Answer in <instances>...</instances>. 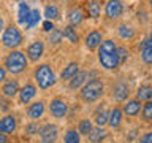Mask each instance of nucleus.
Masks as SVG:
<instances>
[{
	"instance_id": "nucleus-1",
	"label": "nucleus",
	"mask_w": 152,
	"mask_h": 143,
	"mask_svg": "<svg viewBox=\"0 0 152 143\" xmlns=\"http://www.w3.org/2000/svg\"><path fill=\"white\" fill-rule=\"evenodd\" d=\"M98 62L104 70H117L121 64L117 59V45L111 38L102 41L98 46Z\"/></svg>"
},
{
	"instance_id": "nucleus-2",
	"label": "nucleus",
	"mask_w": 152,
	"mask_h": 143,
	"mask_svg": "<svg viewBox=\"0 0 152 143\" xmlns=\"http://www.w3.org/2000/svg\"><path fill=\"white\" fill-rule=\"evenodd\" d=\"M3 67L7 69L8 73H11L14 76L24 73L28 67V59H27L26 52H22L19 49H11L7 54V57H5Z\"/></svg>"
},
{
	"instance_id": "nucleus-3",
	"label": "nucleus",
	"mask_w": 152,
	"mask_h": 143,
	"mask_svg": "<svg viewBox=\"0 0 152 143\" xmlns=\"http://www.w3.org/2000/svg\"><path fill=\"white\" fill-rule=\"evenodd\" d=\"M104 95V83L100 78H92L79 89V97L84 103L98 102Z\"/></svg>"
},
{
	"instance_id": "nucleus-4",
	"label": "nucleus",
	"mask_w": 152,
	"mask_h": 143,
	"mask_svg": "<svg viewBox=\"0 0 152 143\" xmlns=\"http://www.w3.org/2000/svg\"><path fill=\"white\" fill-rule=\"evenodd\" d=\"M33 80L37 83V88H40L41 91H48L52 86H56L57 83V76L56 72L52 70V67L49 64H40L33 72Z\"/></svg>"
},
{
	"instance_id": "nucleus-5",
	"label": "nucleus",
	"mask_w": 152,
	"mask_h": 143,
	"mask_svg": "<svg viewBox=\"0 0 152 143\" xmlns=\"http://www.w3.org/2000/svg\"><path fill=\"white\" fill-rule=\"evenodd\" d=\"M22 43V32L19 30L18 26H8L3 29L2 33V45L8 49H16Z\"/></svg>"
},
{
	"instance_id": "nucleus-6",
	"label": "nucleus",
	"mask_w": 152,
	"mask_h": 143,
	"mask_svg": "<svg viewBox=\"0 0 152 143\" xmlns=\"http://www.w3.org/2000/svg\"><path fill=\"white\" fill-rule=\"evenodd\" d=\"M37 135L40 143H57V140H59V127L56 124L46 122L40 126V130H38Z\"/></svg>"
},
{
	"instance_id": "nucleus-7",
	"label": "nucleus",
	"mask_w": 152,
	"mask_h": 143,
	"mask_svg": "<svg viewBox=\"0 0 152 143\" xmlns=\"http://www.w3.org/2000/svg\"><path fill=\"white\" fill-rule=\"evenodd\" d=\"M48 110H49L51 116L57 118V119H64L68 114V103L66 100H64L62 97H54L48 105Z\"/></svg>"
},
{
	"instance_id": "nucleus-8",
	"label": "nucleus",
	"mask_w": 152,
	"mask_h": 143,
	"mask_svg": "<svg viewBox=\"0 0 152 143\" xmlns=\"http://www.w3.org/2000/svg\"><path fill=\"white\" fill-rule=\"evenodd\" d=\"M97 73L95 72H87V70H79L78 73H76L73 78H71L70 81H68V88L71 89V91H79L83 86L87 83L89 80H92V78H97L95 76Z\"/></svg>"
},
{
	"instance_id": "nucleus-9",
	"label": "nucleus",
	"mask_w": 152,
	"mask_h": 143,
	"mask_svg": "<svg viewBox=\"0 0 152 143\" xmlns=\"http://www.w3.org/2000/svg\"><path fill=\"white\" fill-rule=\"evenodd\" d=\"M37 92H38V88L33 83H26L22 86L21 89H19L18 92V99H19V103L21 105H28L33 102V99L37 97Z\"/></svg>"
},
{
	"instance_id": "nucleus-10",
	"label": "nucleus",
	"mask_w": 152,
	"mask_h": 143,
	"mask_svg": "<svg viewBox=\"0 0 152 143\" xmlns=\"http://www.w3.org/2000/svg\"><path fill=\"white\" fill-rule=\"evenodd\" d=\"M111 95L119 103H124L125 100H128V95H130V86H128V83L124 80H119L117 83L113 86Z\"/></svg>"
},
{
	"instance_id": "nucleus-11",
	"label": "nucleus",
	"mask_w": 152,
	"mask_h": 143,
	"mask_svg": "<svg viewBox=\"0 0 152 143\" xmlns=\"http://www.w3.org/2000/svg\"><path fill=\"white\" fill-rule=\"evenodd\" d=\"M46 113V103L45 100H35V102L27 105V118L30 121H40Z\"/></svg>"
},
{
	"instance_id": "nucleus-12",
	"label": "nucleus",
	"mask_w": 152,
	"mask_h": 143,
	"mask_svg": "<svg viewBox=\"0 0 152 143\" xmlns=\"http://www.w3.org/2000/svg\"><path fill=\"white\" fill-rule=\"evenodd\" d=\"M18 129V119L14 114L7 113L3 116H0V132L5 133V135H11V133L16 132Z\"/></svg>"
},
{
	"instance_id": "nucleus-13",
	"label": "nucleus",
	"mask_w": 152,
	"mask_h": 143,
	"mask_svg": "<svg viewBox=\"0 0 152 143\" xmlns=\"http://www.w3.org/2000/svg\"><path fill=\"white\" fill-rule=\"evenodd\" d=\"M43 54H45V43L41 40H35L27 46L26 56L30 62H38L43 57Z\"/></svg>"
},
{
	"instance_id": "nucleus-14",
	"label": "nucleus",
	"mask_w": 152,
	"mask_h": 143,
	"mask_svg": "<svg viewBox=\"0 0 152 143\" xmlns=\"http://www.w3.org/2000/svg\"><path fill=\"white\" fill-rule=\"evenodd\" d=\"M124 14V3L121 0H108L104 5V16L108 19H119Z\"/></svg>"
},
{
	"instance_id": "nucleus-15",
	"label": "nucleus",
	"mask_w": 152,
	"mask_h": 143,
	"mask_svg": "<svg viewBox=\"0 0 152 143\" xmlns=\"http://www.w3.org/2000/svg\"><path fill=\"white\" fill-rule=\"evenodd\" d=\"M19 89H21V86H19V81L16 78H11V80H7L5 83L2 84V88H0V94H2V97L11 100L18 95Z\"/></svg>"
},
{
	"instance_id": "nucleus-16",
	"label": "nucleus",
	"mask_w": 152,
	"mask_h": 143,
	"mask_svg": "<svg viewBox=\"0 0 152 143\" xmlns=\"http://www.w3.org/2000/svg\"><path fill=\"white\" fill-rule=\"evenodd\" d=\"M141 107H142V103L138 99H128V100L124 102L121 110H122L124 116H127V118H136L138 114L141 113Z\"/></svg>"
},
{
	"instance_id": "nucleus-17",
	"label": "nucleus",
	"mask_w": 152,
	"mask_h": 143,
	"mask_svg": "<svg viewBox=\"0 0 152 143\" xmlns=\"http://www.w3.org/2000/svg\"><path fill=\"white\" fill-rule=\"evenodd\" d=\"M124 122V113L121 107H114L109 110V118H108V127L113 130H117Z\"/></svg>"
},
{
	"instance_id": "nucleus-18",
	"label": "nucleus",
	"mask_w": 152,
	"mask_h": 143,
	"mask_svg": "<svg viewBox=\"0 0 152 143\" xmlns=\"http://www.w3.org/2000/svg\"><path fill=\"white\" fill-rule=\"evenodd\" d=\"M102 41H103V35H102V32H98V30H92V32H89L87 35H86V48H87L89 51H95V49H98V46L102 45Z\"/></svg>"
},
{
	"instance_id": "nucleus-19",
	"label": "nucleus",
	"mask_w": 152,
	"mask_h": 143,
	"mask_svg": "<svg viewBox=\"0 0 152 143\" xmlns=\"http://www.w3.org/2000/svg\"><path fill=\"white\" fill-rule=\"evenodd\" d=\"M108 118H109V110L103 108V107H98L94 113V121L92 122L97 127H104V126H108Z\"/></svg>"
},
{
	"instance_id": "nucleus-20",
	"label": "nucleus",
	"mask_w": 152,
	"mask_h": 143,
	"mask_svg": "<svg viewBox=\"0 0 152 143\" xmlns=\"http://www.w3.org/2000/svg\"><path fill=\"white\" fill-rule=\"evenodd\" d=\"M78 72H79V64L78 62H68L60 72V80L62 81H70Z\"/></svg>"
},
{
	"instance_id": "nucleus-21",
	"label": "nucleus",
	"mask_w": 152,
	"mask_h": 143,
	"mask_svg": "<svg viewBox=\"0 0 152 143\" xmlns=\"http://www.w3.org/2000/svg\"><path fill=\"white\" fill-rule=\"evenodd\" d=\"M106 137H108V130H106V129L95 126L92 130H90V133L87 135V140L90 143H102Z\"/></svg>"
},
{
	"instance_id": "nucleus-22",
	"label": "nucleus",
	"mask_w": 152,
	"mask_h": 143,
	"mask_svg": "<svg viewBox=\"0 0 152 143\" xmlns=\"http://www.w3.org/2000/svg\"><path fill=\"white\" fill-rule=\"evenodd\" d=\"M135 99H138L140 102H149L152 100V86L151 84H141L140 88L136 89V95Z\"/></svg>"
},
{
	"instance_id": "nucleus-23",
	"label": "nucleus",
	"mask_w": 152,
	"mask_h": 143,
	"mask_svg": "<svg viewBox=\"0 0 152 143\" xmlns=\"http://www.w3.org/2000/svg\"><path fill=\"white\" fill-rule=\"evenodd\" d=\"M30 7H28L27 3L21 2L18 7V24L19 26H26L27 21H28V16H30Z\"/></svg>"
},
{
	"instance_id": "nucleus-24",
	"label": "nucleus",
	"mask_w": 152,
	"mask_h": 143,
	"mask_svg": "<svg viewBox=\"0 0 152 143\" xmlns=\"http://www.w3.org/2000/svg\"><path fill=\"white\" fill-rule=\"evenodd\" d=\"M117 35H119V38L128 41V40H132V38H135L136 32H135V29L127 26V24H121V26L117 27Z\"/></svg>"
},
{
	"instance_id": "nucleus-25",
	"label": "nucleus",
	"mask_w": 152,
	"mask_h": 143,
	"mask_svg": "<svg viewBox=\"0 0 152 143\" xmlns=\"http://www.w3.org/2000/svg\"><path fill=\"white\" fill-rule=\"evenodd\" d=\"M62 35H64V38H66L70 43H73V45H78V41H79V35H78V32H76V27L75 26H66L64 27V30H62Z\"/></svg>"
},
{
	"instance_id": "nucleus-26",
	"label": "nucleus",
	"mask_w": 152,
	"mask_h": 143,
	"mask_svg": "<svg viewBox=\"0 0 152 143\" xmlns=\"http://www.w3.org/2000/svg\"><path fill=\"white\" fill-rule=\"evenodd\" d=\"M68 22H70V26H78V24L83 22V19H84V14L83 11H81V8H71L70 11H68Z\"/></svg>"
},
{
	"instance_id": "nucleus-27",
	"label": "nucleus",
	"mask_w": 152,
	"mask_h": 143,
	"mask_svg": "<svg viewBox=\"0 0 152 143\" xmlns=\"http://www.w3.org/2000/svg\"><path fill=\"white\" fill-rule=\"evenodd\" d=\"M94 127H95V126H94L92 119L86 118V119H81V121L78 122V127H76V130L79 132V135H81V137H83V135L87 137L89 133H90V130H92Z\"/></svg>"
},
{
	"instance_id": "nucleus-28",
	"label": "nucleus",
	"mask_w": 152,
	"mask_h": 143,
	"mask_svg": "<svg viewBox=\"0 0 152 143\" xmlns=\"http://www.w3.org/2000/svg\"><path fill=\"white\" fill-rule=\"evenodd\" d=\"M43 16L46 18V21H54V19L59 18V7L54 3L46 5L45 10H43Z\"/></svg>"
},
{
	"instance_id": "nucleus-29",
	"label": "nucleus",
	"mask_w": 152,
	"mask_h": 143,
	"mask_svg": "<svg viewBox=\"0 0 152 143\" xmlns=\"http://www.w3.org/2000/svg\"><path fill=\"white\" fill-rule=\"evenodd\" d=\"M87 14L92 19H97L100 14H102V5H100L97 0H89L87 2Z\"/></svg>"
},
{
	"instance_id": "nucleus-30",
	"label": "nucleus",
	"mask_w": 152,
	"mask_h": 143,
	"mask_svg": "<svg viewBox=\"0 0 152 143\" xmlns=\"http://www.w3.org/2000/svg\"><path fill=\"white\" fill-rule=\"evenodd\" d=\"M64 143H81V135L75 127H70L65 130L64 135Z\"/></svg>"
},
{
	"instance_id": "nucleus-31",
	"label": "nucleus",
	"mask_w": 152,
	"mask_h": 143,
	"mask_svg": "<svg viewBox=\"0 0 152 143\" xmlns=\"http://www.w3.org/2000/svg\"><path fill=\"white\" fill-rule=\"evenodd\" d=\"M41 21V13H40V10H32L30 11V16H28V21L26 24V30H30V29H33L35 26H38Z\"/></svg>"
},
{
	"instance_id": "nucleus-32",
	"label": "nucleus",
	"mask_w": 152,
	"mask_h": 143,
	"mask_svg": "<svg viewBox=\"0 0 152 143\" xmlns=\"http://www.w3.org/2000/svg\"><path fill=\"white\" fill-rule=\"evenodd\" d=\"M141 119L144 122H151L152 121V100H149V102H144L141 107Z\"/></svg>"
},
{
	"instance_id": "nucleus-33",
	"label": "nucleus",
	"mask_w": 152,
	"mask_h": 143,
	"mask_svg": "<svg viewBox=\"0 0 152 143\" xmlns=\"http://www.w3.org/2000/svg\"><path fill=\"white\" fill-rule=\"evenodd\" d=\"M141 59L146 65H152V43H147L144 48H141Z\"/></svg>"
},
{
	"instance_id": "nucleus-34",
	"label": "nucleus",
	"mask_w": 152,
	"mask_h": 143,
	"mask_svg": "<svg viewBox=\"0 0 152 143\" xmlns=\"http://www.w3.org/2000/svg\"><path fill=\"white\" fill-rule=\"evenodd\" d=\"M128 57H130V51H128L127 46H117V59H119V64L124 65L125 62L128 60Z\"/></svg>"
},
{
	"instance_id": "nucleus-35",
	"label": "nucleus",
	"mask_w": 152,
	"mask_h": 143,
	"mask_svg": "<svg viewBox=\"0 0 152 143\" xmlns=\"http://www.w3.org/2000/svg\"><path fill=\"white\" fill-rule=\"evenodd\" d=\"M62 38H64V35H62V30L60 29H52V30L49 32V38H48V41L51 43V45H59V43L62 41Z\"/></svg>"
},
{
	"instance_id": "nucleus-36",
	"label": "nucleus",
	"mask_w": 152,
	"mask_h": 143,
	"mask_svg": "<svg viewBox=\"0 0 152 143\" xmlns=\"http://www.w3.org/2000/svg\"><path fill=\"white\" fill-rule=\"evenodd\" d=\"M38 130H40V124H38L37 121H32L28 122L26 127H24V133H26L27 137H32V135H37Z\"/></svg>"
},
{
	"instance_id": "nucleus-37",
	"label": "nucleus",
	"mask_w": 152,
	"mask_h": 143,
	"mask_svg": "<svg viewBox=\"0 0 152 143\" xmlns=\"http://www.w3.org/2000/svg\"><path fill=\"white\" fill-rule=\"evenodd\" d=\"M136 143H152V130L144 132L140 138H138V142H136Z\"/></svg>"
},
{
	"instance_id": "nucleus-38",
	"label": "nucleus",
	"mask_w": 152,
	"mask_h": 143,
	"mask_svg": "<svg viewBox=\"0 0 152 143\" xmlns=\"http://www.w3.org/2000/svg\"><path fill=\"white\" fill-rule=\"evenodd\" d=\"M7 76H8V72H7V69H5L3 65H0V84H3L5 81L8 80Z\"/></svg>"
},
{
	"instance_id": "nucleus-39",
	"label": "nucleus",
	"mask_w": 152,
	"mask_h": 143,
	"mask_svg": "<svg viewBox=\"0 0 152 143\" xmlns=\"http://www.w3.org/2000/svg\"><path fill=\"white\" fill-rule=\"evenodd\" d=\"M52 29H54V22H52V21H45V22H43V30H45V32L49 33Z\"/></svg>"
},
{
	"instance_id": "nucleus-40",
	"label": "nucleus",
	"mask_w": 152,
	"mask_h": 143,
	"mask_svg": "<svg viewBox=\"0 0 152 143\" xmlns=\"http://www.w3.org/2000/svg\"><path fill=\"white\" fill-rule=\"evenodd\" d=\"M10 108V103H8V99H0V111H7Z\"/></svg>"
},
{
	"instance_id": "nucleus-41",
	"label": "nucleus",
	"mask_w": 152,
	"mask_h": 143,
	"mask_svg": "<svg viewBox=\"0 0 152 143\" xmlns=\"http://www.w3.org/2000/svg\"><path fill=\"white\" fill-rule=\"evenodd\" d=\"M0 143H8V135L0 132Z\"/></svg>"
},
{
	"instance_id": "nucleus-42",
	"label": "nucleus",
	"mask_w": 152,
	"mask_h": 143,
	"mask_svg": "<svg viewBox=\"0 0 152 143\" xmlns=\"http://www.w3.org/2000/svg\"><path fill=\"white\" fill-rule=\"evenodd\" d=\"M3 29H5V21L3 18H0V33H3Z\"/></svg>"
},
{
	"instance_id": "nucleus-43",
	"label": "nucleus",
	"mask_w": 152,
	"mask_h": 143,
	"mask_svg": "<svg viewBox=\"0 0 152 143\" xmlns=\"http://www.w3.org/2000/svg\"><path fill=\"white\" fill-rule=\"evenodd\" d=\"M149 43H152V30H151V35H149Z\"/></svg>"
},
{
	"instance_id": "nucleus-44",
	"label": "nucleus",
	"mask_w": 152,
	"mask_h": 143,
	"mask_svg": "<svg viewBox=\"0 0 152 143\" xmlns=\"http://www.w3.org/2000/svg\"><path fill=\"white\" fill-rule=\"evenodd\" d=\"M149 5H151V7H152V0H149Z\"/></svg>"
},
{
	"instance_id": "nucleus-45",
	"label": "nucleus",
	"mask_w": 152,
	"mask_h": 143,
	"mask_svg": "<svg viewBox=\"0 0 152 143\" xmlns=\"http://www.w3.org/2000/svg\"><path fill=\"white\" fill-rule=\"evenodd\" d=\"M16 2H24V0H16Z\"/></svg>"
},
{
	"instance_id": "nucleus-46",
	"label": "nucleus",
	"mask_w": 152,
	"mask_h": 143,
	"mask_svg": "<svg viewBox=\"0 0 152 143\" xmlns=\"http://www.w3.org/2000/svg\"><path fill=\"white\" fill-rule=\"evenodd\" d=\"M151 83H152V76H151ZM151 86H152V84H151Z\"/></svg>"
},
{
	"instance_id": "nucleus-47",
	"label": "nucleus",
	"mask_w": 152,
	"mask_h": 143,
	"mask_svg": "<svg viewBox=\"0 0 152 143\" xmlns=\"http://www.w3.org/2000/svg\"><path fill=\"white\" fill-rule=\"evenodd\" d=\"M8 143H14V142H8Z\"/></svg>"
},
{
	"instance_id": "nucleus-48",
	"label": "nucleus",
	"mask_w": 152,
	"mask_h": 143,
	"mask_svg": "<svg viewBox=\"0 0 152 143\" xmlns=\"http://www.w3.org/2000/svg\"><path fill=\"white\" fill-rule=\"evenodd\" d=\"M52 2H56V0H52Z\"/></svg>"
}]
</instances>
